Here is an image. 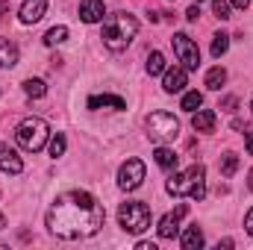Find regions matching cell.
<instances>
[{"mask_svg": "<svg viewBox=\"0 0 253 250\" xmlns=\"http://www.w3.org/2000/svg\"><path fill=\"white\" fill-rule=\"evenodd\" d=\"M103 203H97L94 194L88 191H68L53 200L47 209V230L59 239H88L103 227Z\"/></svg>", "mask_w": 253, "mask_h": 250, "instance_id": "obj_1", "label": "cell"}, {"mask_svg": "<svg viewBox=\"0 0 253 250\" xmlns=\"http://www.w3.org/2000/svg\"><path fill=\"white\" fill-rule=\"evenodd\" d=\"M135 33H138V21H135L129 12H115V15H109V18L103 21L100 39H103V44H106L109 50L121 53V50H126V47L132 44Z\"/></svg>", "mask_w": 253, "mask_h": 250, "instance_id": "obj_2", "label": "cell"}, {"mask_svg": "<svg viewBox=\"0 0 253 250\" xmlns=\"http://www.w3.org/2000/svg\"><path fill=\"white\" fill-rule=\"evenodd\" d=\"M168 194L171 197H191V200H203L206 197V168L203 165H191L189 171H180L168 180Z\"/></svg>", "mask_w": 253, "mask_h": 250, "instance_id": "obj_3", "label": "cell"}, {"mask_svg": "<svg viewBox=\"0 0 253 250\" xmlns=\"http://www.w3.org/2000/svg\"><path fill=\"white\" fill-rule=\"evenodd\" d=\"M47 135H50V129H47V121L44 118H24L18 129H15V141L24 147V150H30V153H39L44 144H47Z\"/></svg>", "mask_w": 253, "mask_h": 250, "instance_id": "obj_4", "label": "cell"}, {"mask_svg": "<svg viewBox=\"0 0 253 250\" xmlns=\"http://www.w3.org/2000/svg\"><path fill=\"white\" fill-rule=\"evenodd\" d=\"M118 224H121L124 233H132V236L144 233L150 227V209H147V203H141V200H126V203H121Z\"/></svg>", "mask_w": 253, "mask_h": 250, "instance_id": "obj_5", "label": "cell"}, {"mask_svg": "<svg viewBox=\"0 0 253 250\" xmlns=\"http://www.w3.org/2000/svg\"><path fill=\"white\" fill-rule=\"evenodd\" d=\"M147 135L156 144H168L180 135V121L171 112H153V115H147Z\"/></svg>", "mask_w": 253, "mask_h": 250, "instance_id": "obj_6", "label": "cell"}, {"mask_svg": "<svg viewBox=\"0 0 253 250\" xmlns=\"http://www.w3.org/2000/svg\"><path fill=\"white\" fill-rule=\"evenodd\" d=\"M171 44H174V53H177V59L183 62V68H186V71H197V65H200V50H197V44L191 42V36L174 33Z\"/></svg>", "mask_w": 253, "mask_h": 250, "instance_id": "obj_7", "label": "cell"}, {"mask_svg": "<svg viewBox=\"0 0 253 250\" xmlns=\"http://www.w3.org/2000/svg\"><path fill=\"white\" fill-rule=\"evenodd\" d=\"M144 183V162L141 159H126L118 171V186L124 191H135V188Z\"/></svg>", "mask_w": 253, "mask_h": 250, "instance_id": "obj_8", "label": "cell"}, {"mask_svg": "<svg viewBox=\"0 0 253 250\" xmlns=\"http://www.w3.org/2000/svg\"><path fill=\"white\" fill-rule=\"evenodd\" d=\"M186 83H189V71H186L183 65H174V68H168V71H165V77H162V88H165L168 94H177V91H183V88H186Z\"/></svg>", "mask_w": 253, "mask_h": 250, "instance_id": "obj_9", "label": "cell"}, {"mask_svg": "<svg viewBox=\"0 0 253 250\" xmlns=\"http://www.w3.org/2000/svg\"><path fill=\"white\" fill-rule=\"evenodd\" d=\"M189 212V206L186 203H180L174 212H168L162 221H159V239H174L177 233H180V218Z\"/></svg>", "mask_w": 253, "mask_h": 250, "instance_id": "obj_10", "label": "cell"}, {"mask_svg": "<svg viewBox=\"0 0 253 250\" xmlns=\"http://www.w3.org/2000/svg\"><path fill=\"white\" fill-rule=\"evenodd\" d=\"M0 171H3V174H21V171H24L21 156H18L9 144H0Z\"/></svg>", "mask_w": 253, "mask_h": 250, "instance_id": "obj_11", "label": "cell"}, {"mask_svg": "<svg viewBox=\"0 0 253 250\" xmlns=\"http://www.w3.org/2000/svg\"><path fill=\"white\" fill-rule=\"evenodd\" d=\"M44 12H47V0H24V6H21V21H24V24H36V21L44 18Z\"/></svg>", "mask_w": 253, "mask_h": 250, "instance_id": "obj_12", "label": "cell"}, {"mask_svg": "<svg viewBox=\"0 0 253 250\" xmlns=\"http://www.w3.org/2000/svg\"><path fill=\"white\" fill-rule=\"evenodd\" d=\"M106 9H103V0H80V18L85 24H97L103 21Z\"/></svg>", "mask_w": 253, "mask_h": 250, "instance_id": "obj_13", "label": "cell"}, {"mask_svg": "<svg viewBox=\"0 0 253 250\" xmlns=\"http://www.w3.org/2000/svg\"><path fill=\"white\" fill-rule=\"evenodd\" d=\"M180 245H183V250H200L203 245H206V239H203V233H200V227H197V224H191V227L183 230Z\"/></svg>", "mask_w": 253, "mask_h": 250, "instance_id": "obj_14", "label": "cell"}, {"mask_svg": "<svg viewBox=\"0 0 253 250\" xmlns=\"http://www.w3.org/2000/svg\"><path fill=\"white\" fill-rule=\"evenodd\" d=\"M88 109H126L124 97H115V94H94L88 97Z\"/></svg>", "mask_w": 253, "mask_h": 250, "instance_id": "obj_15", "label": "cell"}, {"mask_svg": "<svg viewBox=\"0 0 253 250\" xmlns=\"http://www.w3.org/2000/svg\"><path fill=\"white\" fill-rule=\"evenodd\" d=\"M191 126H194L197 132H212V129H215V112H212V109H197V112H191Z\"/></svg>", "mask_w": 253, "mask_h": 250, "instance_id": "obj_16", "label": "cell"}, {"mask_svg": "<svg viewBox=\"0 0 253 250\" xmlns=\"http://www.w3.org/2000/svg\"><path fill=\"white\" fill-rule=\"evenodd\" d=\"M153 159H156V165H159L162 171H174V168H177V153H174V150H168L165 144H159V147H156Z\"/></svg>", "mask_w": 253, "mask_h": 250, "instance_id": "obj_17", "label": "cell"}, {"mask_svg": "<svg viewBox=\"0 0 253 250\" xmlns=\"http://www.w3.org/2000/svg\"><path fill=\"white\" fill-rule=\"evenodd\" d=\"M18 65V47L9 39H0V68H15Z\"/></svg>", "mask_w": 253, "mask_h": 250, "instance_id": "obj_18", "label": "cell"}, {"mask_svg": "<svg viewBox=\"0 0 253 250\" xmlns=\"http://www.w3.org/2000/svg\"><path fill=\"white\" fill-rule=\"evenodd\" d=\"M227 83V71L218 65V68H212L209 74H206V88H212V91H221V85Z\"/></svg>", "mask_w": 253, "mask_h": 250, "instance_id": "obj_19", "label": "cell"}, {"mask_svg": "<svg viewBox=\"0 0 253 250\" xmlns=\"http://www.w3.org/2000/svg\"><path fill=\"white\" fill-rule=\"evenodd\" d=\"M147 74H150V77H159V74H165V56H162L159 50H153V53L147 56Z\"/></svg>", "mask_w": 253, "mask_h": 250, "instance_id": "obj_20", "label": "cell"}, {"mask_svg": "<svg viewBox=\"0 0 253 250\" xmlns=\"http://www.w3.org/2000/svg\"><path fill=\"white\" fill-rule=\"evenodd\" d=\"M200 106H203V94H200V91H186V94H183L180 109H186V112H197Z\"/></svg>", "mask_w": 253, "mask_h": 250, "instance_id": "obj_21", "label": "cell"}, {"mask_svg": "<svg viewBox=\"0 0 253 250\" xmlns=\"http://www.w3.org/2000/svg\"><path fill=\"white\" fill-rule=\"evenodd\" d=\"M24 91L30 94V97H44L47 94V85H44V80H24Z\"/></svg>", "mask_w": 253, "mask_h": 250, "instance_id": "obj_22", "label": "cell"}, {"mask_svg": "<svg viewBox=\"0 0 253 250\" xmlns=\"http://www.w3.org/2000/svg\"><path fill=\"white\" fill-rule=\"evenodd\" d=\"M65 39H68V27H53V30H47L44 44H47V47H56V44H62Z\"/></svg>", "mask_w": 253, "mask_h": 250, "instance_id": "obj_23", "label": "cell"}, {"mask_svg": "<svg viewBox=\"0 0 253 250\" xmlns=\"http://www.w3.org/2000/svg\"><path fill=\"white\" fill-rule=\"evenodd\" d=\"M236 171H239V156L236 153H224L221 156V174L224 177H233Z\"/></svg>", "mask_w": 253, "mask_h": 250, "instance_id": "obj_24", "label": "cell"}, {"mask_svg": "<svg viewBox=\"0 0 253 250\" xmlns=\"http://www.w3.org/2000/svg\"><path fill=\"white\" fill-rule=\"evenodd\" d=\"M227 47H230V36H227V33H218V36H215V42H212V56H215V59H221V56L227 53Z\"/></svg>", "mask_w": 253, "mask_h": 250, "instance_id": "obj_25", "label": "cell"}, {"mask_svg": "<svg viewBox=\"0 0 253 250\" xmlns=\"http://www.w3.org/2000/svg\"><path fill=\"white\" fill-rule=\"evenodd\" d=\"M65 147H68L65 135H62V132H56V135L50 138V156H53V159H59V156L65 153Z\"/></svg>", "mask_w": 253, "mask_h": 250, "instance_id": "obj_26", "label": "cell"}, {"mask_svg": "<svg viewBox=\"0 0 253 250\" xmlns=\"http://www.w3.org/2000/svg\"><path fill=\"white\" fill-rule=\"evenodd\" d=\"M212 12H215L218 21H227L230 18V3L227 0H212Z\"/></svg>", "mask_w": 253, "mask_h": 250, "instance_id": "obj_27", "label": "cell"}, {"mask_svg": "<svg viewBox=\"0 0 253 250\" xmlns=\"http://www.w3.org/2000/svg\"><path fill=\"white\" fill-rule=\"evenodd\" d=\"M186 18H189V21H197V18H200V3H194V6H191L189 12H186Z\"/></svg>", "mask_w": 253, "mask_h": 250, "instance_id": "obj_28", "label": "cell"}, {"mask_svg": "<svg viewBox=\"0 0 253 250\" xmlns=\"http://www.w3.org/2000/svg\"><path fill=\"white\" fill-rule=\"evenodd\" d=\"M245 230H248V236L253 239V209L248 212V215H245Z\"/></svg>", "mask_w": 253, "mask_h": 250, "instance_id": "obj_29", "label": "cell"}, {"mask_svg": "<svg viewBox=\"0 0 253 250\" xmlns=\"http://www.w3.org/2000/svg\"><path fill=\"white\" fill-rule=\"evenodd\" d=\"M236 103H239L236 97H227V100L221 103V109H224V112H233V109H236Z\"/></svg>", "mask_w": 253, "mask_h": 250, "instance_id": "obj_30", "label": "cell"}, {"mask_svg": "<svg viewBox=\"0 0 253 250\" xmlns=\"http://www.w3.org/2000/svg\"><path fill=\"white\" fill-rule=\"evenodd\" d=\"M135 250H156V245H153V242H138Z\"/></svg>", "mask_w": 253, "mask_h": 250, "instance_id": "obj_31", "label": "cell"}, {"mask_svg": "<svg viewBox=\"0 0 253 250\" xmlns=\"http://www.w3.org/2000/svg\"><path fill=\"white\" fill-rule=\"evenodd\" d=\"M230 3H233L236 9H248V6H251V0H230Z\"/></svg>", "mask_w": 253, "mask_h": 250, "instance_id": "obj_32", "label": "cell"}, {"mask_svg": "<svg viewBox=\"0 0 253 250\" xmlns=\"http://www.w3.org/2000/svg\"><path fill=\"white\" fill-rule=\"evenodd\" d=\"M248 153H251V156H253V129H251V132H248Z\"/></svg>", "mask_w": 253, "mask_h": 250, "instance_id": "obj_33", "label": "cell"}, {"mask_svg": "<svg viewBox=\"0 0 253 250\" xmlns=\"http://www.w3.org/2000/svg\"><path fill=\"white\" fill-rule=\"evenodd\" d=\"M9 12V0H0V15H6Z\"/></svg>", "mask_w": 253, "mask_h": 250, "instance_id": "obj_34", "label": "cell"}, {"mask_svg": "<svg viewBox=\"0 0 253 250\" xmlns=\"http://www.w3.org/2000/svg\"><path fill=\"white\" fill-rule=\"evenodd\" d=\"M248 188L253 191V168H251V174H248Z\"/></svg>", "mask_w": 253, "mask_h": 250, "instance_id": "obj_35", "label": "cell"}, {"mask_svg": "<svg viewBox=\"0 0 253 250\" xmlns=\"http://www.w3.org/2000/svg\"><path fill=\"white\" fill-rule=\"evenodd\" d=\"M3 227H6V218H3V212H0V230H3Z\"/></svg>", "mask_w": 253, "mask_h": 250, "instance_id": "obj_36", "label": "cell"}, {"mask_svg": "<svg viewBox=\"0 0 253 250\" xmlns=\"http://www.w3.org/2000/svg\"><path fill=\"white\" fill-rule=\"evenodd\" d=\"M251 109H253V100H251Z\"/></svg>", "mask_w": 253, "mask_h": 250, "instance_id": "obj_37", "label": "cell"}]
</instances>
